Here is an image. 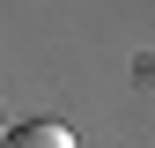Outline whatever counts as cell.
Wrapping results in <instances>:
<instances>
[{
	"label": "cell",
	"instance_id": "6da1fadb",
	"mask_svg": "<svg viewBox=\"0 0 155 148\" xmlns=\"http://www.w3.org/2000/svg\"><path fill=\"white\" fill-rule=\"evenodd\" d=\"M0 148H74V133H67L59 119H30V126H15Z\"/></svg>",
	"mask_w": 155,
	"mask_h": 148
}]
</instances>
